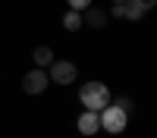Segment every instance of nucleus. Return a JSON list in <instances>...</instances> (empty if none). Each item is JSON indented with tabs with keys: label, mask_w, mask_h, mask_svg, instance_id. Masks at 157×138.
<instances>
[{
	"label": "nucleus",
	"mask_w": 157,
	"mask_h": 138,
	"mask_svg": "<svg viewBox=\"0 0 157 138\" xmlns=\"http://www.w3.org/2000/svg\"><path fill=\"white\" fill-rule=\"evenodd\" d=\"M135 3H138V6H141V9H145V13H148V9H151V6H154V3H157V0H135Z\"/></svg>",
	"instance_id": "nucleus-13"
},
{
	"label": "nucleus",
	"mask_w": 157,
	"mask_h": 138,
	"mask_svg": "<svg viewBox=\"0 0 157 138\" xmlns=\"http://www.w3.org/2000/svg\"><path fill=\"white\" fill-rule=\"evenodd\" d=\"M78 100H82V107L91 110V113H101L104 107L110 104V88L104 82H85L78 88Z\"/></svg>",
	"instance_id": "nucleus-1"
},
{
	"label": "nucleus",
	"mask_w": 157,
	"mask_h": 138,
	"mask_svg": "<svg viewBox=\"0 0 157 138\" xmlns=\"http://www.w3.org/2000/svg\"><path fill=\"white\" fill-rule=\"evenodd\" d=\"M78 132H82V135H94L98 129H101V122H98V113H91V110H85L82 113V116H78Z\"/></svg>",
	"instance_id": "nucleus-5"
},
{
	"label": "nucleus",
	"mask_w": 157,
	"mask_h": 138,
	"mask_svg": "<svg viewBox=\"0 0 157 138\" xmlns=\"http://www.w3.org/2000/svg\"><path fill=\"white\" fill-rule=\"evenodd\" d=\"M113 3H126V0H113Z\"/></svg>",
	"instance_id": "nucleus-14"
},
{
	"label": "nucleus",
	"mask_w": 157,
	"mask_h": 138,
	"mask_svg": "<svg viewBox=\"0 0 157 138\" xmlns=\"http://www.w3.org/2000/svg\"><path fill=\"white\" fill-rule=\"evenodd\" d=\"M69 3V9H75V13H85L88 6H91V0H66Z\"/></svg>",
	"instance_id": "nucleus-11"
},
{
	"label": "nucleus",
	"mask_w": 157,
	"mask_h": 138,
	"mask_svg": "<svg viewBox=\"0 0 157 138\" xmlns=\"http://www.w3.org/2000/svg\"><path fill=\"white\" fill-rule=\"evenodd\" d=\"M75 75H78L75 63H69V60H54V63H50L47 79H50V82H57V85H69V82L75 79Z\"/></svg>",
	"instance_id": "nucleus-3"
},
{
	"label": "nucleus",
	"mask_w": 157,
	"mask_h": 138,
	"mask_svg": "<svg viewBox=\"0 0 157 138\" xmlns=\"http://www.w3.org/2000/svg\"><path fill=\"white\" fill-rule=\"evenodd\" d=\"M145 16V9H141L135 0H126V13H123V19H141Z\"/></svg>",
	"instance_id": "nucleus-9"
},
{
	"label": "nucleus",
	"mask_w": 157,
	"mask_h": 138,
	"mask_svg": "<svg viewBox=\"0 0 157 138\" xmlns=\"http://www.w3.org/2000/svg\"><path fill=\"white\" fill-rule=\"evenodd\" d=\"M113 107H116V110H123L126 116H129V113L135 110V100H132V97H116V100H113Z\"/></svg>",
	"instance_id": "nucleus-10"
},
{
	"label": "nucleus",
	"mask_w": 157,
	"mask_h": 138,
	"mask_svg": "<svg viewBox=\"0 0 157 138\" xmlns=\"http://www.w3.org/2000/svg\"><path fill=\"white\" fill-rule=\"evenodd\" d=\"M63 28H66V32H78V28H82V13L69 9L66 16H63Z\"/></svg>",
	"instance_id": "nucleus-8"
},
{
	"label": "nucleus",
	"mask_w": 157,
	"mask_h": 138,
	"mask_svg": "<svg viewBox=\"0 0 157 138\" xmlns=\"http://www.w3.org/2000/svg\"><path fill=\"white\" fill-rule=\"evenodd\" d=\"M98 122H101V129L104 132H110V135H116V132H123L126 129V122H129V116L123 110H116L113 104H107L101 113H98Z\"/></svg>",
	"instance_id": "nucleus-2"
},
{
	"label": "nucleus",
	"mask_w": 157,
	"mask_h": 138,
	"mask_svg": "<svg viewBox=\"0 0 157 138\" xmlns=\"http://www.w3.org/2000/svg\"><path fill=\"white\" fill-rule=\"evenodd\" d=\"M82 22H88L91 28H104L107 25V9H94V6H88L82 13Z\"/></svg>",
	"instance_id": "nucleus-6"
},
{
	"label": "nucleus",
	"mask_w": 157,
	"mask_h": 138,
	"mask_svg": "<svg viewBox=\"0 0 157 138\" xmlns=\"http://www.w3.org/2000/svg\"><path fill=\"white\" fill-rule=\"evenodd\" d=\"M110 13H113L116 19H123V13H126V3H113V9H110Z\"/></svg>",
	"instance_id": "nucleus-12"
},
{
	"label": "nucleus",
	"mask_w": 157,
	"mask_h": 138,
	"mask_svg": "<svg viewBox=\"0 0 157 138\" xmlns=\"http://www.w3.org/2000/svg\"><path fill=\"white\" fill-rule=\"evenodd\" d=\"M32 60H35V69H44V66H50V63H54V50L41 44V47H35Z\"/></svg>",
	"instance_id": "nucleus-7"
},
{
	"label": "nucleus",
	"mask_w": 157,
	"mask_h": 138,
	"mask_svg": "<svg viewBox=\"0 0 157 138\" xmlns=\"http://www.w3.org/2000/svg\"><path fill=\"white\" fill-rule=\"evenodd\" d=\"M47 85H50V79H47V72H44V69H32V72H25V79H22L25 94H41Z\"/></svg>",
	"instance_id": "nucleus-4"
}]
</instances>
